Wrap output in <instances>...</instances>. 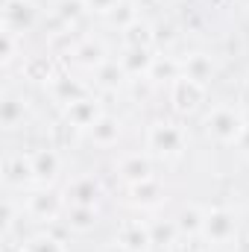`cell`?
I'll list each match as a JSON object with an SVG mask.
<instances>
[{
	"mask_svg": "<svg viewBox=\"0 0 249 252\" xmlns=\"http://www.w3.org/2000/svg\"><path fill=\"white\" fill-rule=\"evenodd\" d=\"M244 129H247V121H244V115H241L235 106H217V109H211V115L205 118V132H208V138H214L217 144H226V147H232V144L238 147Z\"/></svg>",
	"mask_w": 249,
	"mask_h": 252,
	"instance_id": "cell-1",
	"label": "cell"
},
{
	"mask_svg": "<svg viewBox=\"0 0 249 252\" xmlns=\"http://www.w3.org/2000/svg\"><path fill=\"white\" fill-rule=\"evenodd\" d=\"M147 150L158 158H179L185 153V129L167 121H156L147 129Z\"/></svg>",
	"mask_w": 249,
	"mask_h": 252,
	"instance_id": "cell-2",
	"label": "cell"
},
{
	"mask_svg": "<svg viewBox=\"0 0 249 252\" xmlns=\"http://www.w3.org/2000/svg\"><path fill=\"white\" fill-rule=\"evenodd\" d=\"M211 247H226L238 238V217L229 208H205L202 220V235Z\"/></svg>",
	"mask_w": 249,
	"mask_h": 252,
	"instance_id": "cell-3",
	"label": "cell"
},
{
	"mask_svg": "<svg viewBox=\"0 0 249 252\" xmlns=\"http://www.w3.org/2000/svg\"><path fill=\"white\" fill-rule=\"evenodd\" d=\"M24 208H27V214H30L32 220H38V223H56L59 217H64L67 199H64V193L41 188V190H35V193L27 196Z\"/></svg>",
	"mask_w": 249,
	"mask_h": 252,
	"instance_id": "cell-4",
	"label": "cell"
},
{
	"mask_svg": "<svg viewBox=\"0 0 249 252\" xmlns=\"http://www.w3.org/2000/svg\"><path fill=\"white\" fill-rule=\"evenodd\" d=\"M202 103H205V85L202 82L179 76L170 85V106H173L176 115H193Z\"/></svg>",
	"mask_w": 249,
	"mask_h": 252,
	"instance_id": "cell-5",
	"label": "cell"
},
{
	"mask_svg": "<svg viewBox=\"0 0 249 252\" xmlns=\"http://www.w3.org/2000/svg\"><path fill=\"white\" fill-rule=\"evenodd\" d=\"M103 115H106V112H103L100 100H97V97H88V94H85L82 100H76V103L64 106V121H67V126L82 129V132H88V129L97 124Z\"/></svg>",
	"mask_w": 249,
	"mask_h": 252,
	"instance_id": "cell-6",
	"label": "cell"
},
{
	"mask_svg": "<svg viewBox=\"0 0 249 252\" xmlns=\"http://www.w3.org/2000/svg\"><path fill=\"white\" fill-rule=\"evenodd\" d=\"M115 241L132 252H150V247H153V229L144 220H124L118 226Z\"/></svg>",
	"mask_w": 249,
	"mask_h": 252,
	"instance_id": "cell-7",
	"label": "cell"
},
{
	"mask_svg": "<svg viewBox=\"0 0 249 252\" xmlns=\"http://www.w3.org/2000/svg\"><path fill=\"white\" fill-rule=\"evenodd\" d=\"M103 196V185L94 176H76L67 188H64V199L67 205H85V208H97Z\"/></svg>",
	"mask_w": 249,
	"mask_h": 252,
	"instance_id": "cell-8",
	"label": "cell"
},
{
	"mask_svg": "<svg viewBox=\"0 0 249 252\" xmlns=\"http://www.w3.org/2000/svg\"><path fill=\"white\" fill-rule=\"evenodd\" d=\"M118 173L121 179L129 185H138V182H147L153 179V156L150 153H129L118 161Z\"/></svg>",
	"mask_w": 249,
	"mask_h": 252,
	"instance_id": "cell-9",
	"label": "cell"
},
{
	"mask_svg": "<svg viewBox=\"0 0 249 252\" xmlns=\"http://www.w3.org/2000/svg\"><path fill=\"white\" fill-rule=\"evenodd\" d=\"M32 173H35V182H41V185L56 182V176L62 173V156L53 147L32 153Z\"/></svg>",
	"mask_w": 249,
	"mask_h": 252,
	"instance_id": "cell-10",
	"label": "cell"
},
{
	"mask_svg": "<svg viewBox=\"0 0 249 252\" xmlns=\"http://www.w3.org/2000/svg\"><path fill=\"white\" fill-rule=\"evenodd\" d=\"M3 18H6V30H12V32H24V30H30V27L35 24L32 0H6Z\"/></svg>",
	"mask_w": 249,
	"mask_h": 252,
	"instance_id": "cell-11",
	"label": "cell"
},
{
	"mask_svg": "<svg viewBox=\"0 0 249 252\" xmlns=\"http://www.w3.org/2000/svg\"><path fill=\"white\" fill-rule=\"evenodd\" d=\"M73 62L82 64V67H91V70H97L100 64L109 62L106 44H103V41H97V38H82V41L73 47Z\"/></svg>",
	"mask_w": 249,
	"mask_h": 252,
	"instance_id": "cell-12",
	"label": "cell"
},
{
	"mask_svg": "<svg viewBox=\"0 0 249 252\" xmlns=\"http://www.w3.org/2000/svg\"><path fill=\"white\" fill-rule=\"evenodd\" d=\"M118 62H121V67L126 70V76H147L150 67H153V62H156V56H153L150 47H126L124 56H121Z\"/></svg>",
	"mask_w": 249,
	"mask_h": 252,
	"instance_id": "cell-13",
	"label": "cell"
},
{
	"mask_svg": "<svg viewBox=\"0 0 249 252\" xmlns=\"http://www.w3.org/2000/svg\"><path fill=\"white\" fill-rule=\"evenodd\" d=\"M121 135H124V126H121V121L118 118H112V115H103L97 124L88 129V138L97 144V147H115L118 141H121Z\"/></svg>",
	"mask_w": 249,
	"mask_h": 252,
	"instance_id": "cell-14",
	"label": "cell"
},
{
	"mask_svg": "<svg viewBox=\"0 0 249 252\" xmlns=\"http://www.w3.org/2000/svg\"><path fill=\"white\" fill-rule=\"evenodd\" d=\"M164 199V188L161 182L153 176L147 182H138V185H129V202L132 205H141V208H156L158 202Z\"/></svg>",
	"mask_w": 249,
	"mask_h": 252,
	"instance_id": "cell-15",
	"label": "cell"
},
{
	"mask_svg": "<svg viewBox=\"0 0 249 252\" xmlns=\"http://www.w3.org/2000/svg\"><path fill=\"white\" fill-rule=\"evenodd\" d=\"M202 220H205V208L199 205H185L176 214V229L182 238H199L202 235Z\"/></svg>",
	"mask_w": 249,
	"mask_h": 252,
	"instance_id": "cell-16",
	"label": "cell"
},
{
	"mask_svg": "<svg viewBox=\"0 0 249 252\" xmlns=\"http://www.w3.org/2000/svg\"><path fill=\"white\" fill-rule=\"evenodd\" d=\"M32 179H35V173H32V156L18 153V156L6 158V182L9 185H27Z\"/></svg>",
	"mask_w": 249,
	"mask_h": 252,
	"instance_id": "cell-17",
	"label": "cell"
},
{
	"mask_svg": "<svg viewBox=\"0 0 249 252\" xmlns=\"http://www.w3.org/2000/svg\"><path fill=\"white\" fill-rule=\"evenodd\" d=\"M179 76H182V62L173 56H156V62L147 73L150 82H167V85H173Z\"/></svg>",
	"mask_w": 249,
	"mask_h": 252,
	"instance_id": "cell-18",
	"label": "cell"
},
{
	"mask_svg": "<svg viewBox=\"0 0 249 252\" xmlns=\"http://www.w3.org/2000/svg\"><path fill=\"white\" fill-rule=\"evenodd\" d=\"M182 76L196 79V82L205 85V82L214 76V62H211V56H205V53H190L187 59H182Z\"/></svg>",
	"mask_w": 249,
	"mask_h": 252,
	"instance_id": "cell-19",
	"label": "cell"
},
{
	"mask_svg": "<svg viewBox=\"0 0 249 252\" xmlns=\"http://www.w3.org/2000/svg\"><path fill=\"white\" fill-rule=\"evenodd\" d=\"M0 121H3L6 129H18L27 121V103L15 94H6L3 103H0Z\"/></svg>",
	"mask_w": 249,
	"mask_h": 252,
	"instance_id": "cell-20",
	"label": "cell"
},
{
	"mask_svg": "<svg viewBox=\"0 0 249 252\" xmlns=\"http://www.w3.org/2000/svg\"><path fill=\"white\" fill-rule=\"evenodd\" d=\"M50 91H53V97H56L62 106H70V103H76V100H82V97L88 94L85 85H79V82H73V79H67V76L50 79Z\"/></svg>",
	"mask_w": 249,
	"mask_h": 252,
	"instance_id": "cell-21",
	"label": "cell"
},
{
	"mask_svg": "<svg viewBox=\"0 0 249 252\" xmlns=\"http://www.w3.org/2000/svg\"><path fill=\"white\" fill-rule=\"evenodd\" d=\"M64 223L73 232H91L97 226V208H85V205H67L64 208Z\"/></svg>",
	"mask_w": 249,
	"mask_h": 252,
	"instance_id": "cell-22",
	"label": "cell"
},
{
	"mask_svg": "<svg viewBox=\"0 0 249 252\" xmlns=\"http://www.w3.org/2000/svg\"><path fill=\"white\" fill-rule=\"evenodd\" d=\"M153 41H156V32H153V27H150L147 21H141V18L124 30V44L126 47H150Z\"/></svg>",
	"mask_w": 249,
	"mask_h": 252,
	"instance_id": "cell-23",
	"label": "cell"
},
{
	"mask_svg": "<svg viewBox=\"0 0 249 252\" xmlns=\"http://www.w3.org/2000/svg\"><path fill=\"white\" fill-rule=\"evenodd\" d=\"M94 76H97V85H100V88H118L126 79V70L121 67V62H112V59H109L106 64H100V67L94 70Z\"/></svg>",
	"mask_w": 249,
	"mask_h": 252,
	"instance_id": "cell-24",
	"label": "cell"
},
{
	"mask_svg": "<svg viewBox=\"0 0 249 252\" xmlns=\"http://www.w3.org/2000/svg\"><path fill=\"white\" fill-rule=\"evenodd\" d=\"M141 15H138V6L132 3V0H121L109 15H106V21L112 24V27H121V30H126L129 24H135Z\"/></svg>",
	"mask_w": 249,
	"mask_h": 252,
	"instance_id": "cell-25",
	"label": "cell"
},
{
	"mask_svg": "<svg viewBox=\"0 0 249 252\" xmlns=\"http://www.w3.org/2000/svg\"><path fill=\"white\" fill-rule=\"evenodd\" d=\"M21 252H67V247H64L62 241L56 238V235H32L24 247H21Z\"/></svg>",
	"mask_w": 249,
	"mask_h": 252,
	"instance_id": "cell-26",
	"label": "cell"
},
{
	"mask_svg": "<svg viewBox=\"0 0 249 252\" xmlns=\"http://www.w3.org/2000/svg\"><path fill=\"white\" fill-rule=\"evenodd\" d=\"M15 35L18 32H12V30H3V64H12L15 59V53H18V41H15Z\"/></svg>",
	"mask_w": 249,
	"mask_h": 252,
	"instance_id": "cell-27",
	"label": "cell"
},
{
	"mask_svg": "<svg viewBox=\"0 0 249 252\" xmlns=\"http://www.w3.org/2000/svg\"><path fill=\"white\" fill-rule=\"evenodd\" d=\"M82 3H85V12H94V15H103L106 18L121 0H82Z\"/></svg>",
	"mask_w": 249,
	"mask_h": 252,
	"instance_id": "cell-28",
	"label": "cell"
},
{
	"mask_svg": "<svg viewBox=\"0 0 249 252\" xmlns=\"http://www.w3.org/2000/svg\"><path fill=\"white\" fill-rule=\"evenodd\" d=\"M82 12H85V3H82V0H64L62 3V18L67 24H73Z\"/></svg>",
	"mask_w": 249,
	"mask_h": 252,
	"instance_id": "cell-29",
	"label": "cell"
},
{
	"mask_svg": "<svg viewBox=\"0 0 249 252\" xmlns=\"http://www.w3.org/2000/svg\"><path fill=\"white\" fill-rule=\"evenodd\" d=\"M238 147H241V153L249 158V124H247V129H244V135H241V141H238Z\"/></svg>",
	"mask_w": 249,
	"mask_h": 252,
	"instance_id": "cell-30",
	"label": "cell"
},
{
	"mask_svg": "<svg viewBox=\"0 0 249 252\" xmlns=\"http://www.w3.org/2000/svg\"><path fill=\"white\" fill-rule=\"evenodd\" d=\"M106 252H132V250H126V247H121V244L115 241V244H112V247H109V250H106Z\"/></svg>",
	"mask_w": 249,
	"mask_h": 252,
	"instance_id": "cell-31",
	"label": "cell"
},
{
	"mask_svg": "<svg viewBox=\"0 0 249 252\" xmlns=\"http://www.w3.org/2000/svg\"><path fill=\"white\" fill-rule=\"evenodd\" d=\"M205 252H223V250L220 247H211V250H205Z\"/></svg>",
	"mask_w": 249,
	"mask_h": 252,
	"instance_id": "cell-32",
	"label": "cell"
}]
</instances>
